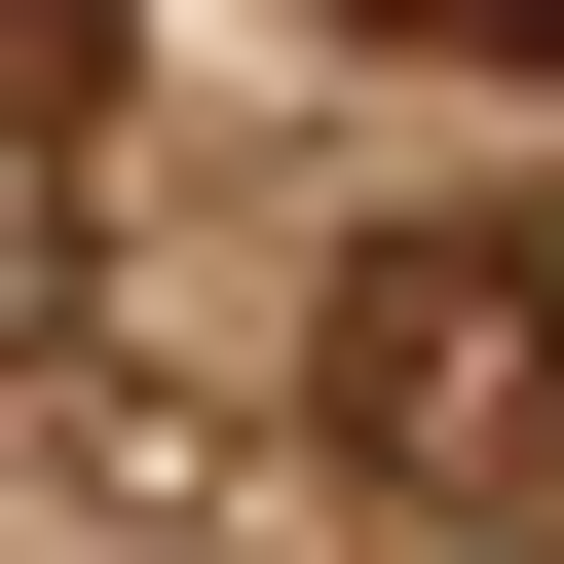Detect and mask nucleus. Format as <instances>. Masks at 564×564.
Here are the masks:
<instances>
[{
	"instance_id": "obj_1",
	"label": "nucleus",
	"mask_w": 564,
	"mask_h": 564,
	"mask_svg": "<svg viewBox=\"0 0 564 564\" xmlns=\"http://www.w3.org/2000/svg\"><path fill=\"white\" fill-rule=\"evenodd\" d=\"M527 377H564V263H527V226H377L339 302H302V414H339V452H452V414H527Z\"/></svg>"
},
{
	"instance_id": "obj_2",
	"label": "nucleus",
	"mask_w": 564,
	"mask_h": 564,
	"mask_svg": "<svg viewBox=\"0 0 564 564\" xmlns=\"http://www.w3.org/2000/svg\"><path fill=\"white\" fill-rule=\"evenodd\" d=\"M414 39H489V76H564V0H414Z\"/></svg>"
}]
</instances>
